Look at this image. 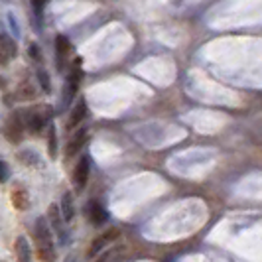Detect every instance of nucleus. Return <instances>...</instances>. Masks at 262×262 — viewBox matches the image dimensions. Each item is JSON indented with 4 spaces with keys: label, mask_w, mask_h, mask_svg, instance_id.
<instances>
[{
    "label": "nucleus",
    "mask_w": 262,
    "mask_h": 262,
    "mask_svg": "<svg viewBox=\"0 0 262 262\" xmlns=\"http://www.w3.org/2000/svg\"><path fill=\"white\" fill-rule=\"evenodd\" d=\"M34 241L38 247V254L43 262L55 260V245H53V233L48 225L46 217H38L34 225Z\"/></svg>",
    "instance_id": "nucleus-1"
},
{
    "label": "nucleus",
    "mask_w": 262,
    "mask_h": 262,
    "mask_svg": "<svg viewBox=\"0 0 262 262\" xmlns=\"http://www.w3.org/2000/svg\"><path fill=\"white\" fill-rule=\"evenodd\" d=\"M24 120V128L32 134H39L43 128H48V124L52 122V106L36 105L32 108H26L20 113Z\"/></svg>",
    "instance_id": "nucleus-2"
},
{
    "label": "nucleus",
    "mask_w": 262,
    "mask_h": 262,
    "mask_svg": "<svg viewBox=\"0 0 262 262\" xmlns=\"http://www.w3.org/2000/svg\"><path fill=\"white\" fill-rule=\"evenodd\" d=\"M81 79H83L81 59H73V63H71V67H69V73H67L66 89H63V93H61V105L63 106H69L71 105V101L77 97Z\"/></svg>",
    "instance_id": "nucleus-3"
},
{
    "label": "nucleus",
    "mask_w": 262,
    "mask_h": 262,
    "mask_svg": "<svg viewBox=\"0 0 262 262\" xmlns=\"http://www.w3.org/2000/svg\"><path fill=\"white\" fill-rule=\"evenodd\" d=\"M46 219H48V225H50L52 233L57 236V241H59L61 245H66L67 241H69V231H67V223L63 221V217H61V213H59V207H57L55 203L50 205Z\"/></svg>",
    "instance_id": "nucleus-4"
},
{
    "label": "nucleus",
    "mask_w": 262,
    "mask_h": 262,
    "mask_svg": "<svg viewBox=\"0 0 262 262\" xmlns=\"http://www.w3.org/2000/svg\"><path fill=\"white\" fill-rule=\"evenodd\" d=\"M24 120H22V115L20 113H12L8 120H6V124H4V136H6V140L8 142H12V144H18V142H22V138H24Z\"/></svg>",
    "instance_id": "nucleus-5"
},
{
    "label": "nucleus",
    "mask_w": 262,
    "mask_h": 262,
    "mask_svg": "<svg viewBox=\"0 0 262 262\" xmlns=\"http://www.w3.org/2000/svg\"><path fill=\"white\" fill-rule=\"evenodd\" d=\"M89 176H91V158L85 154V156L79 158V162L75 164V170H73V185H75L77 193H81L87 187Z\"/></svg>",
    "instance_id": "nucleus-6"
},
{
    "label": "nucleus",
    "mask_w": 262,
    "mask_h": 262,
    "mask_svg": "<svg viewBox=\"0 0 262 262\" xmlns=\"http://www.w3.org/2000/svg\"><path fill=\"white\" fill-rule=\"evenodd\" d=\"M71 53H73V46H71L69 38L63 34H57L55 36V66H57L59 73H63V67H66L67 59L71 57Z\"/></svg>",
    "instance_id": "nucleus-7"
},
{
    "label": "nucleus",
    "mask_w": 262,
    "mask_h": 262,
    "mask_svg": "<svg viewBox=\"0 0 262 262\" xmlns=\"http://www.w3.org/2000/svg\"><path fill=\"white\" fill-rule=\"evenodd\" d=\"M18 55V48L8 34H0V67H6Z\"/></svg>",
    "instance_id": "nucleus-8"
},
{
    "label": "nucleus",
    "mask_w": 262,
    "mask_h": 262,
    "mask_svg": "<svg viewBox=\"0 0 262 262\" xmlns=\"http://www.w3.org/2000/svg\"><path fill=\"white\" fill-rule=\"evenodd\" d=\"M118 238V231L117 229H111V231H105L103 235H99L95 241L91 243V249H89V258L93 256H97V254H101L103 250L113 243V241H117Z\"/></svg>",
    "instance_id": "nucleus-9"
},
{
    "label": "nucleus",
    "mask_w": 262,
    "mask_h": 262,
    "mask_svg": "<svg viewBox=\"0 0 262 262\" xmlns=\"http://www.w3.org/2000/svg\"><path fill=\"white\" fill-rule=\"evenodd\" d=\"M87 103H85V99L81 97L77 103H75V106L71 108V113H69V120H67V130H75V128H79V124L87 118Z\"/></svg>",
    "instance_id": "nucleus-10"
},
{
    "label": "nucleus",
    "mask_w": 262,
    "mask_h": 262,
    "mask_svg": "<svg viewBox=\"0 0 262 262\" xmlns=\"http://www.w3.org/2000/svg\"><path fill=\"white\" fill-rule=\"evenodd\" d=\"M87 217H89V221H91L95 227H101V225H105L106 221H108V211H106L99 201L91 199V201L87 203Z\"/></svg>",
    "instance_id": "nucleus-11"
},
{
    "label": "nucleus",
    "mask_w": 262,
    "mask_h": 262,
    "mask_svg": "<svg viewBox=\"0 0 262 262\" xmlns=\"http://www.w3.org/2000/svg\"><path fill=\"white\" fill-rule=\"evenodd\" d=\"M87 138H89V130H87V128H77V130L73 132V136L69 138V142H67L66 156L67 158L75 156L79 150H81V148L85 146Z\"/></svg>",
    "instance_id": "nucleus-12"
},
{
    "label": "nucleus",
    "mask_w": 262,
    "mask_h": 262,
    "mask_svg": "<svg viewBox=\"0 0 262 262\" xmlns=\"http://www.w3.org/2000/svg\"><path fill=\"white\" fill-rule=\"evenodd\" d=\"M57 207H59V213H61L63 221H66V223H71L73 217H75V203H73L71 191H66V193L61 195V203H59Z\"/></svg>",
    "instance_id": "nucleus-13"
},
{
    "label": "nucleus",
    "mask_w": 262,
    "mask_h": 262,
    "mask_svg": "<svg viewBox=\"0 0 262 262\" xmlns=\"http://www.w3.org/2000/svg\"><path fill=\"white\" fill-rule=\"evenodd\" d=\"M14 252L18 262H32V247L28 243L26 236H18L14 243Z\"/></svg>",
    "instance_id": "nucleus-14"
},
{
    "label": "nucleus",
    "mask_w": 262,
    "mask_h": 262,
    "mask_svg": "<svg viewBox=\"0 0 262 262\" xmlns=\"http://www.w3.org/2000/svg\"><path fill=\"white\" fill-rule=\"evenodd\" d=\"M12 205L18 211H26L30 207V193H28L26 187L22 185H16L12 189Z\"/></svg>",
    "instance_id": "nucleus-15"
},
{
    "label": "nucleus",
    "mask_w": 262,
    "mask_h": 262,
    "mask_svg": "<svg viewBox=\"0 0 262 262\" xmlns=\"http://www.w3.org/2000/svg\"><path fill=\"white\" fill-rule=\"evenodd\" d=\"M48 154L52 160L57 158V132H55V124L50 122L48 124Z\"/></svg>",
    "instance_id": "nucleus-16"
},
{
    "label": "nucleus",
    "mask_w": 262,
    "mask_h": 262,
    "mask_svg": "<svg viewBox=\"0 0 262 262\" xmlns=\"http://www.w3.org/2000/svg\"><path fill=\"white\" fill-rule=\"evenodd\" d=\"M28 53H30V59H32L34 63L41 66V61H43V55H41V50H39L38 43H30V46H28Z\"/></svg>",
    "instance_id": "nucleus-17"
},
{
    "label": "nucleus",
    "mask_w": 262,
    "mask_h": 262,
    "mask_svg": "<svg viewBox=\"0 0 262 262\" xmlns=\"http://www.w3.org/2000/svg\"><path fill=\"white\" fill-rule=\"evenodd\" d=\"M10 180V166L6 164L4 158H0V184H6Z\"/></svg>",
    "instance_id": "nucleus-18"
},
{
    "label": "nucleus",
    "mask_w": 262,
    "mask_h": 262,
    "mask_svg": "<svg viewBox=\"0 0 262 262\" xmlns=\"http://www.w3.org/2000/svg\"><path fill=\"white\" fill-rule=\"evenodd\" d=\"M46 2H48V0H32V10H34V14H36L38 18H41V14H43Z\"/></svg>",
    "instance_id": "nucleus-19"
},
{
    "label": "nucleus",
    "mask_w": 262,
    "mask_h": 262,
    "mask_svg": "<svg viewBox=\"0 0 262 262\" xmlns=\"http://www.w3.org/2000/svg\"><path fill=\"white\" fill-rule=\"evenodd\" d=\"M38 77H39V81H41V89H43L46 93L52 91V85H50V77H46V73H43V69H41V67L38 69Z\"/></svg>",
    "instance_id": "nucleus-20"
},
{
    "label": "nucleus",
    "mask_w": 262,
    "mask_h": 262,
    "mask_svg": "<svg viewBox=\"0 0 262 262\" xmlns=\"http://www.w3.org/2000/svg\"><path fill=\"white\" fill-rule=\"evenodd\" d=\"M95 262H108V254H103V256H99Z\"/></svg>",
    "instance_id": "nucleus-21"
}]
</instances>
